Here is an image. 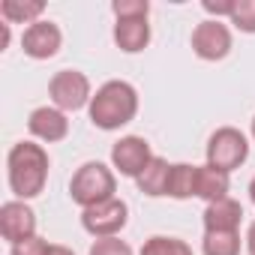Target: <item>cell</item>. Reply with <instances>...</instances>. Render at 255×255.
<instances>
[{"label": "cell", "mask_w": 255, "mask_h": 255, "mask_svg": "<svg viewBox=\"0 0 255 255\" xmlns=\"http://www.w3.org/2000/svg\"><path fill=\"white\" fill-rule=\"evenodd\" d=\"M87 114H90V123L96 129L114 132L138 114V90L129 81H105L93 93Z\"/></svg>", "instance_id": "cell-1"}, {"label": "cell", "mask_w": 255, "mask_h": 255, "mask_svg": "<svg viewBox=\"0 0 255 255\" xmlns=\"http://www.w3.org/2000/svg\"><path fill=\"white\" fill-rule=\"evenodd\" d=\"M6 171H9V189L15 192L18 201L36 198L45 189L48 180V153L42 144L33 141H18L12 144L6 156Z\"/></svg>", "instance_id": "cell-2"}, {"label": "cell", "mask_w": 255, "mask_h": 255, "mask_svg": "<svg viewBox=\"0 0 255 255\" xmlns=\"http://www.w3.org/2000/svg\"><path fill=\"white\" fill-rule=\"evenodd\" d=\"M114 189H117V177L102 162H84L69 180V195L81 210L114 198Z\"/></svg>", "instance_id": "cell-3"}, {"label": "cell", "mask_w": 255, "mask_h": 255, "mask_svg": "<svg viewBox=\"0 0 255 255\" xmlns=\"http://www.w3.org/2000/svg\"><path fill=\"white\" fill-rule=\"evenodd\" d=\"M249 156V141L240 129H234V126H222V129H216L207 141V165L219 168V171H234L246 162Z\"/></svg>", "instance_id": "cell-4"}, {"label": "cell", "mask_w": 255, "mask_h": 255, "mask_svg": "<svg viewBox=\"0 0 255 255\" xmlns=\"http://www.w3.org/2000/svg\"><path fill=\"white\" fill-rule=\"evenodd\" d=\"M48 93L54 108L60 111H78L84 105H90L93 93H90V78L78 69H60L54 72V78L48 81Z\"/></svg>", "instance_id": "cell-5"}, {"label": "cell", "mask_w": 255, "mask_h": 255, "mask_svg": "<svg viewBox=\"0 0 255 255\" xmlns=\"http://www.w3.org/2000/svg\"><path fill=\"white\" fill-rule=\"evenodd\" d=\"M126 222H129V207L117 195L102 201V204H93V207L81 210V225L93 237H117L126 228Z\"/></svg>", "instance_id": "cell-6"}, {"label": "cell", "mask_w": 255, "mask_h": 255, "mask_svg": "<svg viewBox=\"0 0 255 255\" xmlns=\"http://www.w3.org/2000/svg\"><path fill=\"white\" fill-rule=\"evenodd\" d=\"M150 159H153L150 144L141 135H123L111 147V165H114V171H120L123 177H132V180L150 165Z\"/></svg>", "instance_id": "cell-7"}, {"label": "cell", "mask_w": 255, "mask_h": 255, "mask_svg": "<svg viewBox=\"0 0 255 255\" xmlns=\"http://www.w3.org/2000/svg\"><path fill=\"white\" fill-rule=\"evenodd\" d=\"M192 51L201 60H222L231 51V30L225 21L207 18L201 24H195L192 30Z\"/></svg>", "instance_id": "cell-8"}, {"label": "cell", "mask_w": 255, "mask_h": 255, "mask_svg": "<svg viewBox=\"0 0 255 255\" xmlns=\"http://www.w3.org/2000/svg\"><path fill=\"white\" fill-rule=\"evenodd\" d=\"M0 234L12 246L36 237V213L24 201H6L0 207Z\"/></svg>", "instance_id": "cell-9"}, {"label": "cell", "mask_w": 255, "mask_h": 255, "mask_svg": "<svg viewBox=\"0 0 255 255\" xmlns=\"http://www.w3.org/2000/svg\"><path fill=\"white\" fill-rule=\"evenodd\" d=\"M21 45H24V54L27 57H33V60H48V57H54L57 51H60V45H63V33H60V27L54 24V21H36V24H30L27 30H24V36H21Z\"/></svg>", "instance_id": "cell-10"}, {"label": "cell", "mask_w": 255, "mask_h": 255, "mask_svg": "<svg viewBox=\"0 0 255 255\" xmlns=\"http://www.w3.org/2000/svg\"><path fill=\"white\" fill-rule=\"evenodd\" d=\"M27 129L33 138L39 141H63L69 135V120H66V111L54 108V105H42V108H33L30 111V120H27Z\"/></svg>", "instance_id": "cell-11"}, {"label": "cell", "mask_w": 255, "mask_h": 255, "mask_svg": "<svg viewBox=\"0 0 255 255\" xmlns=\"http://www.w3.org/2000/svg\"><path fill=\"white\" fill-rule=\"evenodd\" d=\"M114 42L126 54H138L150 42V24L147 18H120L114 24Z\"/></svg>", "instance_id": "cell-12"}, {"label": "cell", "mask_w": 255, "mask_h": 255, "mask_svg": "<svg viewBox=\"0 0 255 255\" xmlns=\"http://www.w3.org/2000/svg\"><path fill=\"white\" fill-rule=\"evenodd\" d=\"M243 219V207L234 198H222L207 204L204 210V231H237Z\"/></svg>", "instance_id": "cell-13"}, {"label": "cell", "mask_w": 255, "mask_h": 255, "mask_svg": "<svg viewBox=\"0 0 255 255\" xmlns=\"http://www.w3.org/2000/svg\"><path fill=\"white\" fill-rule=\"evenodd\" d=\"M168 180H171V165L162 159V156H153L150 165L135 177L138 189L150 198H159V195H168Z\"/></svg>", "instance_id": "cell-14"}, {"label": "cell", "mask_w": 255, "mask_h": 255, "mask_svg": "<svg viewBox=\"0 0 255 255\" xmlns=\"http://www.w3.org/2000/svg\"><path fill=\"white\" fill-rule=\"evenodd\" d=\"M228 189H231L228 171H219L213 165H198V195L195 198H204L207 204H213V201L228 198Z\"/></svg>", "instance_id": "cell-15"}, {"label": "cell", "mask_w": 255, "mask_h": 255, "mask_svg": "<svg viewBox=\"0 0 255 255\" xmlns=\"http://www.w3.org/2000/svg\"><path fill=\"white\" fill-rule=\"evenodd\" d=\"M45 12V3L42 0H3L0 3V15H3V21L9 24H36L42 21L39 15Z\"/></svg>", "instance_id": "cell-16"}, {"label": "cell", "mask_w": 255, "mask_h": 255, "mask_svg": "<svg viewBox=\"0 0 255 255\" xmlns=\"http://www.w3.org/2000/svg\"><path fill=\"white\" fill-rule=\"evenodd\" d=\"M168 195L177 198V201H183V198H195V195H198V165H189V162H177V165H171Z\"/></svg>", "instance_id": "cell-17"}, {"label": "cell", "mask_w": 255, "mask_h": 255, "mask_svg": "<svg viewBox=\"0 0 255 255\" xmlns=\"http://www.w3.org/2000/svg\"><path fill=\"white\" fill-rule=\"evenodd\" d=\"M201 249L204 255H240V234L237 231H204Z\"/></svg>", "instance_id": "cell-18"}, {"label": "cell", "mask_w": 255, "mask_h": 255, "mask_svg": "<svg viewBox=\"0 0 255 255\" xmlns=\"http://www.w3.org/2000/svg\"><path fill=\"white\" fill-rule=\"evenodd\" d=\"M141 255H192V249H189V243H183V240H177V237H162V234H156V237L144 240Z\"/></svg>", "instance_id": "cell-19"}, {"label": "cell", "mask_w": 255, "mask_h": 255, "mask_svg": "<svg viewBox=\"0 0 255 255\" xmlns=\"http://www.w3.org/2000/svg\"><path fill=\"white\" fill-rule=\"evenodd\" d=\"M240 33H255V0H237L228 18Z\"/></svg>", "instance_id": "cell-20"}, {"label": "cell", "mask_w": 255, "mask_h": 255, "mask_svg": "<svg viewBox=\"0 0 255 255\" xmlns=\"http://www.w3.org/2000/svg\"><path fill=\"white\" fill-rule=\"evenodd\" d=\"M111 12L120 18H147L150 15V3L147 0H114L111 3Z\"/></svg>", "instance_id": "cell-21"}, {"label": "cell", "mask_w": 255, "mask_h": 255, "mask_svg": "<svg viewBox=\"0 0 255 255\" xmlns=\"http://www.w3.org/2000/svg\"><path fill=\"white\" fill-rule=\"evenodd\" d=\"M90 255H132V246L120 237H96L90 246Z\"/></svg>", "instance_id": "cell-22"}, {"label": "cell", "mask_w": 255, "mask_h": 255, "mask_svg": "<svg viewBox=\"0 0 255 255\" xmlns=\"http://www.w3.org/2000/svg\"><path fill=\"white\" fill-rule=\"evenodd\" d=\"M12 255H51V243L36 234V237H30V240L15 243V246H12Z\"/></svg>", "instance_id": "cell-23"}, {"label": "cell", "mask_w": 255, "mask_h": 255, "mask_svg": "<svg viewBox=\"0 0 255 255\" xmlns=\"http://www.w3.org/2000/svg\"><path fill=\"white\" fill-rule=\"evenodd\" d=\"M234 3H237V0H204L201 6H204V12L216 15V21H222V18H231Z\"/></svg>", "instance_id": "cell-24"}, {"label": "cell", "mask_w": 255, "mask_h": 255, "mask_svg": "<svg viewBox=\"0 0 255 255\" xmlns=\"http://www.w3.org/2000/svg\"><path fill=\"white\" fill-rule=\"evenodd\" d=\"M6 45H9V21L0 24V51H3Z\"/></svg>", "instance_id": "cell-25"}, {"label": "cell", "mask_w": 255, "mask_h": 255, "mask_svg": "<svg viewBox=\"0 0 255 255\" xmlns=\"http://www.w3.org/2000/svg\"><path fill=\"white\" fill-rule=\"evenodd\" d=\"M246 249H249V255H255V222H252L249 231H246Z\"/></svg>", "instance_id": "cell-26"}, {"label": "cell", "mask_w": 255, "mask_h": 255, "mask_svg": "<svg viewBox=\"0 0 255 255\" xmlns=\"http://www.w3.org/2000/svg\"><path fill=\"white\" fill-rule=\"evenodd\" d=\"M51 255H75V252L66 249V246H51Z\"/></svg>", "instance_id": "cell-27"}, {"label": "cell", "mask_w": 255, "mask_h": 255, "mask_svg": "<svg viewBox=\"0 0 255 255\" xmlns=\"http://www.w3.org/2000/svg\"><path fill=\"white\" fill-rule=\"evenodd\" d=\"M249 198H252V204H255V177H252V183H249Z\"/></svg>", "instance_id": "cell-28"}, {"label": "cell", "mask_w": 255, "mask_h": 255, "mask_svg": "<svg viewBox=\"0 0 255 255\" xmlns=\"http://www.w3.org/2000/svg\"><path fill=\"white\" fill-rule=\"evenodd\" d=\"M252 138H255V117H252Z\"/></svg>", "instance_id": "cell-29"}]
</instances>
